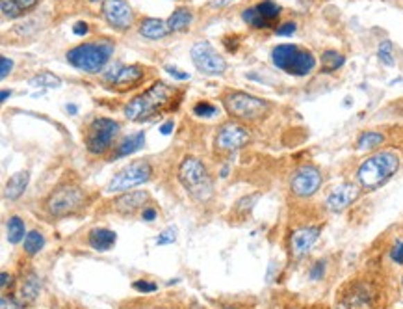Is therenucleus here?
<instances>
[{
	"label": "nucleus",
	"mask_w": 403,
	"mask_h": 309,
	"mask_svg": "<svg viewBox=\"0 0 403 309\" xmlns=\"http://www.w3.org/2000/svg\"><path fill=\"white\" fill-rule=\"evenodd\" d=\"M24 222L19 218V216H12L10 220H8V240L12 242V244H19L21 240H24Z\"/></svg>",
	"instance_id": "obj_26"
},
{
	"label": "nucleus",
	"mask_w": 403,
	"mask_h": 309,
	"mask_svg": "<svg viewBox=\"0 0 403 309\" xmlns=\"http://www.w3.org/2000/svg\"><path fill=\"white\" fill-rule=\"evenodd\" d=\"M173 97V90L169 86H166L164 82H156L153 86L144 92L138 97H134L130 103L125 108V116L132 122H144V119H149L151 116H155L164 108V106L169 103V99Z\"/></svg>",
	"instance_id": "obj_2"
},
{
	"label": "nucleus",
	"mask_w": 403,
	"mask_h": 309,
	"mask_svg": "<svg viewBox=\"0 0 403 309\" xmlns=\"http://www.w3.org/2000/svg\"><path fill=\"white\" fill-rule=\"evenodd\" d=\"M249 142V133L238 123H225L218 131L216 136V146L223 151H234L240 149Z\"/></svg>",
	"instance_id": "obj_13"
},
{
	"label": "nucleus",
	"mask_w": 403,
	"mask_h": 309,
	"mask_svg": "<svg viewBox=\"0 0 403 309\" xmlns=\"http://www.w3.org/2000/svg\"><path fill=\"white\" fill-rule=\"evenodd\" d=\"M194 114L199 117H212L218 114V108L214 105H210V103H197V105L194 106Z\"/></svg>",
	"instance_id": "obj_32"
},
{
	"label": "nucleus",
	"mask_w": 403,
	"mask_h": 309,
	"mask_svg": "<svg viewBox=\"0 0 403 309\" xmlns=\"http://www.w3.org/2000/svg\"><path fill=\"white\" fill-rule=\"evenodd\" d=\"M103 15L110 26L117 30H125L132 24V10L127 0H104Z\"/></svg>",
	"instance_id": "obj_14"
},
{
	"label": "nucleus",
	"mask_w": 403,
	"mask_h": 309,
	"mask_svg": "<svg viewBox=\"0 0 403 309\" xmlns=\"http://www.w3.org/2000/svg\"><path fill=\"white\" fill-rule=\"evenodd\" d=\"M89 2H97V0H89Z\"/></svg>",
	"instance_id": "obj_48"
},
{
	"label": "nucleus",
	"mask_w": 403,
	"mask_h": 309,
	"mask_svg": "<svg viewBox=\"0 0 403 309\" xmlns=\"http://www.w3.org/2000/svg\"><path fill=\"white\" fill-rule=\"evenodd\" d=\"M179 179L182 187L188 190V194L194 196L197 201H208L212 198V179H210V175L201 160L194 157L186 158L185 162L180 164Z\"/></svg>",
	"instance_id": "obj_5"
},
{
	"label": "nucleus",
	"mask_w": 403,
	"mask_h": 309,
	"mask_svg": "<svg viewBox=\"0 0 403 309\" xmlns=\"http://www.w3.org/2000/svg\"><path fill=\"white\" fill-rule=\"evenodd\" d=\"M40 294V281L34 274H30L26 280H23V285H21V291H19V298L21 302H34L35 298Z\"/></svg>",
	"instance_id": "obj_25"
},
{
	"label": "nucleus",
	"mask_w": 403,
	"mask_h": 309,
	"mask_svg": "<svg viewBox=\"0 0 403 309\" xmlns=\"http://www.w3.org/2000/svg\"><path fill=\"white\" fill-rule=\"evenodd\" d=\"M191 19H194V15L186 8H179L171 13V17L167 19V26L171 32H182L190 26Z\"/></svg>",
	"instance_id": "obj_24"
},
{
	"label": "nucleus",
	"mask_w": 403,
	"mask_h": 309,
	"mask_svg": "<svg viewBox=\"0 0 403 309\" xmlns=\"http://www.w3.org/2000/svg\"><path fill=\"white\" fill-rule=\"evenodd\" d=\"M281 13V6H277L271 0H262L257 6L249 8L242 13V19L255 28H268L275 23V19Z\"/></svg>",
	"instance_id": "obj_12"
},
{
	"label": "nucleus",
	"mask_w": 403,
	"mask_h": 309,
	"mask_svg": "<svg viewBox=\"0 0 403 309\" xmlns=\"http://www.w3.org/2000/svg\"><path fill=\"white\" fill-rule=\"evenodd\" d=\"M2 289H8V285H12V276L8 274V272H2Z\"/></svg>",
	"instance_id": "obj_44"
},
{
	"label": "nucleus",
	"mask_w": 403,
	"mask_h": 309,
	"mask_svg": "<svg viewBox=\"0 0 403 309\" xmlns=\"http://www.w3.org/2000/svg\"><path fill=\"white\" fill-rule=\"evenodd\" d=\"M322 187V174L314 166H303L292 175L290 188L298 198H311Z\"/></svg>",
	"instance_id": "obj_11"
},
{
	"label": "nucleus",
	"mask_w": 403,
	"mask_h": 309,
	"mask_svg": "<svg viewBox=\"0 0 403 309\" xmlns=\"http://www.w3.org/2000/svg\"><path fill=\"white\" fill-rule=\"evenodd\" d=\"M391 259L394 262H397V265H402L403 262V240H400V242H396V244L392 246Z\"/></svg>",
	"instance_id": "obj_35"
},
{
	"label": "nucleus",
	"mask_w": 403,
	"mask_h": 309,
	"mask_svg": "<svg viewBox=\"0 0 403 309\" xmlns=\"http://www.w3.org/2000/svg\"><path fill=\"white\" fill-rule=\"evenodd\" d=\"M112 53H114V45L108 41L84 43V45L71 49L67 53V62L76 69L86 71V73H98L108 64Z\"/></svg>",
	"instance_id": "obj_3"
},
{
	"label": "nucleus",
	"mask_w": 403,
	"mask_h": 309,
	"mask_svg": "<svg viewBox=\"0 0 403 309\" xmlns=\"http://www.w3.org/2000/svg\"><path fill=\"white\" fill-rule=\"evenodd\" d=\"M311 280H322L323 274H325V261H316L311 267Z\"/></svg>",
	"instance_id": "obj_33"
},
{
	"label": "nucleus",
	"mask_w": 403,
	"mask_h": 309,
	"mask_svg": "<svg viewBox=\"0 0 403 309\" xmlns=\"http://www.w3.org/2000/svg\"><path fill=\"white\" fill-rule=\"evenodd\" d=\"M173 127H175V123H173V122H166V123H164V125H162V127H160V133H162V135H164V136L171 135V133H173Z\"/></svg>",
	"instance_id": "obj_42"
},
{
	"label": "nucleus",
	"mask_w": 403,
	"mask_h": 309,
	"mask_svg": "<svg viewBox=\"0 0 403 309\" xmlns=\"http://www.w3.org/2000/svg\"><path fill=\"white\" fill-rule=\"evenodd\" d=\"M145 201H147V194L145 192H128L115 201V209L119 210L121 215H130L136 209H139Z\"/></svg>",
	"instance_id": "obj_21"
},
{
	"label": "nucleus",
	"mask_w": 403,
	"mask_h": 309,
	"mask_svg": "<svg viewBox=\"0 0 403 309\" xmlns=\"http://www.w3.org/2000/svg\"><path fill=\"white\" fill-rule=\"evenodd\" d=\"M142 218H144V220H147V222H151V220H155L156 210L155 209H145L144 212H142Z\"/></svg>",
	"instance_id": "obj_43"
},
{
	"label": "nucleus",
	"mask_w": 403,
	"mask_h": 309,
	"mask_svg": "<svg viewBox=\"0 0 403 309\" xmlns=\"http://www.w3.org/2000/svg\"><path fill=\"white\" fill-rule=\"evenodd\" d=\"M166 71L171 76H175L177 81H186V78H188V73H182V71H179L177 67H171V65H166Z\"/></svg>",
	"instance_id": "obj_39"
},
{
	"label": "nucleus",
	"mask_w": 403,
	"mask_h": 309,
	"mask_svg": "<svg viewBox=\"0 0 403 309\" xmlns=\"http://www.w3.org/2000/svg\"><path fill=\"white\" fill-rule=\"evenodd\" d=\"M318 237H320V228H300L295 229L292 237H290V248L295 257L307 256L312 250V246L316 244Z\"/></svg>",
	"instance_id": "obj_16"
},
{
	"label": "nucleus",
	"mask_w": 403,
	"mask_h": 309,
	"mask_svg": "<svg viewBox=\"0 0 403 309\" xmlns=\"http://www.w3.org/2000/svg\"><path fill=\"white\" fill-rule=\"evenodd\" d=\"M84 203V192L76 185H60L49 198V212L52 216L73 215Z\"/></svg>",
	"instance_id": "obj_9"
},
{
	"label": "nucleus",
	"mask_w": 403,
	"mask_h": 309,
	"mask_svg": "<svg viewBox=\"0 0 403 309\" xmlns=\"http://www.w3.org/2000/svg\"><path fill=\"white\" fill-rule=\"evenodd\" d=\"M119 133V125L108 117H98L89 125L86 133V147L93 155H101L112 146L115 135Z\"/></svg>",
	"instance_id": "obj_8"
},
{
	"label": "nucleus",
	"mask_w": 403,
	"mask_h": 309,
	"mask_svg": "<svg viewBox=\"0 0 403 309\" xmlns=\"http://www.w3.org/2000/svg\"><path fill=\"white\" fill-rule=\"evenodd\" d=\"M144 142H145L144 133H136V135L132 136H127V138L119 144V147H117L114 158H123L127 157V155H132V153L139 151L142 146H144Z\"/></svg>",
	"instance_id": "obj_23"
},
{
	"label": "nucleus",
	"mask_w": 403,
	"mask_h": 309,
	"mask_svg": "<svg viewBox=\"0 0 403 309\" xmlns=\"http://www.w3.org/2000/svg\"><path fill=\"white\" fill-rule=\"evenodd\" d=\"M191 60L199 71L207 75H221L227 69V62L208 41H197L191 47Z\"/></svg>",
	"instance_id": "obj_10"
},
{
	"label": "nucleus",
	"mask_w": 403,
	"mask_h": 309,
	"mask_svg": "<svg viewBox=\"0 0 403 309\" xmlns=\"http://www.w3.org/2000/svg\"><path fill=\"white\" fill-rule=\"evenodd\" d=\"M37 4V0H2V13L4 17L17 19L23 13L30 12Z\"/></svg>",
	"instance_id": "obj_22"
},
{
	"label": "nucleus",
	"mask_w": 403,
	"mask_h": 309,
	"mask_svg": "<svg viewBox=\"0 0 403 309\" xmlns=\"http://www.w3.org/2000/svg\"><path fill=\"white\" fill-rule=\"evenodd\" d=\"M295 32V24L294 23H284L282 26L277 28V35H292Z\"/></svg>",
	"instance_id": "obj_38"
},
{
	"label": "nucleus",
	"mask_w": 403,
	"mask_h": 309,
	"mask_svg": "<svg viewBox=\"0 0 403 309\" xmlns=\"http://www.w3.org/2000/svg\"><path fill=\"white\" fill-rule=\"evenodd\" d=\"M28 179L30 175L28 172H17L15 175H12L10 179H8L6 187H4V198L10 199V201H15L24 194L26 187H28Z\"/></svg>",
	"instance_id": "obj_18"
},
{
	"label": "nucleus",
	"mask_w": 403,
	"mask_h": 309,
	"mask_svg": "<svg viewBox=\"0 0 403 309\" xmlns=\"http://www.w3.org/2000/svg\"><path fill=\"white\" fill-rule=\"evenodd\" d=\"M171 30L167 26V23H164L162 19H144L142 24H139V34L147 37V40H162L166 37Z\"/></svg>",
	"instance_id": "obj_20"
},
{
	"label": "nucleus",
	"mask_w": 403,
	"mask_h": 309,
	"mask_svg": "<svg viewBox=\"0 0 403 309\" xmlns=\"http://www.w3.org/2000/svg\"><path fill=\"white\" fill-rule=\"evenodd\" d=\"M223 106L230 116L240 117V119H257L268 110L264 101L249 94H242V92H232V94L225 95Z\"/></svg>",
	"instance_id": "obj_6"
},
{
	"label": "nucleus",
	"mask_w": 403,
	"mask_h": 309,
	"mask_svg": "<svg viewBox=\"0 0 403 309\" xmlns=\"http://www.w3.org/2000/svg\"><path fill=\"white\" fill-rule=\"evenodd\" d=\"M32 84H35V86H43V87H58L60 86V78L58 76H54L52 73H40V75H35L34 78H32Z\"/></svg>",
	"instance_id": "obj_30"
},
{
	"label": "nucleus",
	"mask_w": 403,
	"mask_h": 309,
	"mask_svg": "<svg viewBox=\"0 0 403 309\" xmlns=\"http://www.w3.org/2000/svg\"><path fill=\"white\" fill-rule=\"evenodd\" d=\"M379 60L385 65L392 67L394 65V53H392V43L391 41H383L379 45Z\"/></svg>",
	"instance_id": "obj_31"
},
{
	"label": "nucleus",
	"mask_w": 403,
	"mask_h": 309,
	"mask_svg": "<svg viewBox=\"0 0 403 309\" xmlns=\"http://www.w3.org/2000/svg\"><path fill=\"white\" fill-rule=\"evenodd\" d=\"M67 110L71 112V114H76V106L75 105H71V106H67Z\"/></svg>",
	"instance_id": "obj_47"
},
{
	"label": "nucleus",
	"mask_w": 403,
	"mask_h": 309,
	"mask_svg": "<svg viewBox=\"0 0 403 309\" xmlns=\"http://www.w3.org/2000/svg\"><path fill=\"white\" fill-rule=\"evenodd\" d=\"M8 95H12V92H8V90H4V92H2V95H0V99H2V103H4V101L8 99Z\"/></svg>",
	"instance_id": "obj_46"
},
{
	"label": "nucleus",
	"mask_w": 403,
	"mask_h": 309,
	"mask_svg": "<svg viewBox=\"0 0 403 309\" xmlns=\"http://www.w3.org/2000/svg\"><path fill=\"white\" fill-rule=\"evenodd\" d=\"M175 237H177V235H175V229H173V228H167L166 231H164V233L158 235V239H156V242H158V244H160V246L171 244L173 240H175Z\"/></svg>",
	"instance_id": "obj_36"
},
{
	"label": "nucleus",
	"mask_w": 403,
	"mask_h": 309,
	"mask_svg": "<svg viewBox=\"0 0 403 309\" xmlns=\"http://www.w3.org/2000/svg\"><path fill=\"white\" fill-rule=\"evenodd\" d=\"M402 287H403V278H402Z\"/></svg>",
	"instance_id": "obj_49"
},
{
	"label": "nucleus",
	"mask_w": 403,
	"mask_h": 309,
	"mask_svg": "<svg viewBox=\"0 0 403 309\" xmlns=\"http://www.w3.org/2000/svg\"><path fill=\"white\" fill-rule=\"evenodd\" d=\"M73 32H75L76 35H84L87 32V24L84 23V21H80V23H76L75 26H73Z\"/></svg>",
	"instance_id": "obj_41"
},
{
	"label": "nucleus",
	"mask_w": 403,
	"mask_h": 309,
	"mask_svg": "<svg viewBox=\"0 0 403 309\" xmlns=\"http://www.w3.org/2000/svg\"><path fill=\"white\" fill-rule=\"evenodd\" d=\"M271 60L279 69L294 76H307L316 67L314 54L298 45H279L273 49Z\"/></svg>",
	"instance_id": "obj_4"
},
{
	"label": "nucleus",
	"mask_w": 403,
	"mask_h": 309,
	"mask_svg": "<svg viewBox=\"0 0 403 309\" xmlns=\"http://www.w3.org/2000/svg\"><path fill=\"white\" fill-rule=\"evenodd\" d=\"M232 2H237V0H208V6L210 8H225L232 4Z\"/></svg>",
	"instance_id": "obj_40"
},
{
	"label": "nucleus",
	"mask_w": 403,
	"mask_h": 309,
	"mask_svg": "<svg viewBox=\"0 0 403 309\" xmlns=\"http://www.w3.org/2000/svg\"><path fill=\"white\" fill-rule=\"evenodd\" d=\"M115 240H117V237H115L114 231H110V229L104 228L92 229L89 235H87V244L97 251H106L110 250V248H114Z\"/></svg>",
	"instance_id": "obj_19"
},
{
	"label": "nucleus",
	"mask_w": 403,
	"mask_h": 309,
	"mask_svg": "<svg viewBox=\"0 0 403 309\" xmlns=\"http://www.w3.org/2000/svg\"><path fill=\"white\" fill-rule=\"evenodd\" d=\"M13 69V62L10 58H6V56H2V71H0V76L2 78H6L10 73H12Z\"/></svg>",
	"instance_id": "obj_37"
},
{
	"label": "nucleus",
	"mask_w": 403,
	"mask_h": 309,
	"mask_svg": "<svg viewBox=\"0 0 403 309\" xmlns=\"http://www.w3.org/2000/svg\"><path fill=\"white\" fill-rule=\"evenodd\" d=\"M344 56L342 54H338L336 51H325V53L322 54V69L327 71V73H331V71H336L338 67H342L344 65Z\"/></svg>",
	"instance_id": "obj_29"
},
{
	"label": "nucleus",
	"mask_w": 403,
	"mask_h": 309,
	"mask_svg": "<svg viewBox=\"0 0 403 309\" xmlns=\"http://www.w3.org/2000/svg\"><path fill=\"white\" fill-rule=\"evenodd\" d=\"M132 289H136V291L139 292H155L158 287H156V283H153V281H134L132 283Z\"/></svg>",
	"instance_id": "obj_34"
},
{
	"label": "nucleus",
	"mask_w": 403,
	"mask_h": 309,
	"mask_svg": "<svg viewBox=\"0 0 403 309\" xmlns=\"http://www.w3.org/2000/svg\"><path fill=\"white\" fill-rule=\"evenodd\" d=\"M383 142H385V136L379 135V133H364V135L359 136L357 147L361 151H370V149L381 146Z\"/></svg>",
	"instance_id": "obj_28"
},
{
	"label": "nucleus",
	"mask_w": 403,
	"mask_h": 309,
	"mask_svg": "<svg viewBox=\"0 0 403 309\" xmlns=\"http://www.w3.org/2000/svg\"><path fill=\"white\" fill-rule=\"evenodd\" d=\"M400 169V157L394 151H381L366 158L359 166V185L366 190H375L385 185L392 175Z\"/></svg>",
	"instance_id": "obj_1"
},
{
	"label": "nucleus",
	"mask_w": 403,
	"mask_h": 309,
	"mask_svg": "<svg viewBox=\"0 0 403 309\" xmlns=\"http://www.w3.org/2000/svg\"><path fill=\"white\" fill-rule=\"evenodd\" d=\"M24 251L30 253V256H35V253H40L43 250V246H45V237L37 231H30L26 237H24Z\"/></svg>",
	"instance_id": "obj_27"
},
{
	"label": "nucleus",
	"mask_w": 403,
	"mask_h": 309,
	"mask_svg": "<svg viewBox=\"0 0 403 309\" xmlns=\"http://www.w3.org/2000/svg\"><path fill=\"white\" fill-rule=\"evenodd\" d=\"M2 309H19V306L13 303L12 300H8V298H2Z\"/></svg>",
	"instance_id": "obj_45"
},
{
	"label": "nucleus",
	"mask_w": 403,
	"mask_h": 309,
	"mask_svg": "<svg viewBox=\"0 0 403 309\" xmlns=\"http://www.w3.org/2000/svg\"><path fill=\"white\" fill-rule=\"evenodd\" d=\"M153 168L147 160H136V162L128 164L127 168H123L119 174L114 175V179L110 181L108 192H125L130 188L144 185L151 179Z\"/></svg>",
	"instance_id": "obj_7"
},
{
	"label": "nucleus",
	"mask_w": 403,
	"mask_h": 309,
	"mask_svg": "<svg viewBox=\"0 0 403 309\" xmlns=\"http://www.w3.org/2000/svg\"><path fill=\"white\" fill-rule=\"evenodd\" d=\"M142 78H144V71L139 69L138 65H117L106 76V81L112 82L115 87L136 86Z\"/></svg>",
	"instance_id": "obj_17"
},
{
	"label": "nucleus",
	"mask_w": 403,
	"mask_h": 309,
	"mask_svg": "<svg viewBox=\"0 0 403 309\" xmlns=\"http://www.w3.org/2000/svg\"><path fill=\"white\" fill-rule=\"evenodd\" d=\"M359 198V187L353 183H342L336 188L331 190V194L325 199V207L331 212H342Z\"/></svg>",
	"instance_id": "obj_15"
}]
</instances>
